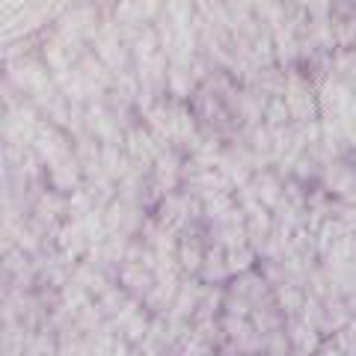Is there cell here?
I'll list each match as a JSON object with an SVG mask.
<instances>
[{
    "label": "cell",
    "mask_w": 356,
    "mask_h": 356,
    "mask_svg": "<svg viewBox=\"0 0 356 356\" xmlns=\"http://www.w3.org/2000/svg\"><path fill=\"white\" fill-rule=\"evenodd\" d=\"M288 341H291V350L303 353V356H315L321 350V336L318 330H312L309 324H291L288 327Z\"/></svg>",
    "instance_id": "obj_1"
},
{
    "label": "cell",
    "mask_w": 356,
    "mask_h": 356,
    "mask_svg": "<svg viewBox=\"0 0 356 356\" xmlns=\"http://www.w3.org/2000/svg\"><path fill=\"white\" fill-rule=\"evenodd\" d=\"M119 330H122V336H125L128 341H140V339L149 332L146 321L137 315V309H134V306H131V309H122V315H119Z\"/></svg>",
    "instance_id": "obj_2"
},
{
    "label": "cell",
    "mask_w": 356,
    "mask_h": 356,
    "mask_svg": "<svg viewBox=\"0 0 356 356\" xmlns=\"http://www.w3.org/2000/svg\"><path fill=\"white\" fill-rule=\"evenodd\" d=\"M264 350H267V356H288L291 353V341H288L285 332H273V336L267 339Z\"/></svg>",
    "instance_id": "obj_3"
},
{
    "label": "cell",
    "mask_w": 356,
    "mask_h": 356,
    "mask_svg": "<svg viewBox=\"0 0 356 356\" xmlns=\"http://www.w3.org/2000/svg\"><path fill=\"white\" fill-rule=\"evenodd\" d=\"M255 330L259 332H280V318H276V312H255Z\"/></svg>",
    "instance_id": "obj_4"
},
{
    "label": "cell",
    "mask_w": 356,
    "mask_h": 356,
    "mask_svg": "<svg viewBox=\"0 0 356 356\" xmlns=\"http://www.w3.org/2000/svg\"><path fill=\"white\" fill-rule=\"evenodd\" d=\"M252 327H247V324H243V321L241 318H235V315H232V318H226V321H222V332H226V336H232V339H241L243 336V332H250Z\"/></svg>",
    "instance_id": "obj_5"
},
{
    "label": "cell",
    "mask_w": 356,
    "mask_h": 356,
    "mask_svg": "<svg viewBox=\"0 0 356 356\" xmlns=\"http://www.w3.org/2000/svg\"><path fill=\"white\" fill-rule=\"evenodd\" d=\"M280 303H282L285 312H294V309H300V294H294L291 288H282V291H280Z\"/></svg>",
    "instance_id": "obj_6"
},
{
    "label": "cell",
    "mask_w": 356,
    "mask_h": 356,
    "mask_svg": "<svg viewBox=\"0 0 356 356\" xmlns=\"http://www.w3.org/2000/svg\"><path fill=\"white\" fill-rule=\"evenodd\" d=\"M113 356H134V353L128 350V344H125V341H116V348H113Z\"/></svg>",
    "instance_id": "obj_7"
},
{
    "label": "cell",
    "mask_w": 356,
    "mask_h": 356,
    "mask_svg": "<svg viewBox=\"0 0 356 356\" xmlns=\"http://www.w3.org/2000/svg\"><path fill=\"white\" fill-rule=\"evenodd\" d=\"M288 356H303V353H297V350H291V353H288Z\"/></svg>",
    "instance_id": "obj_8"
},
{
    "label": "cell",
    "mask_w": 356,
    "mask_h": 356,
    "mask_svg": "<svg viewBox=\"0 0 356 356\" xmlns=\"http://www.w3.org/2000/svg\"><path fill=\"white\" fill-rule=\"evenodd\" d=\"M24 356H36V353H30V350H27V353H24Z\"/></svg>",
    "instance_id": "obj_9"
}]
</instances>
